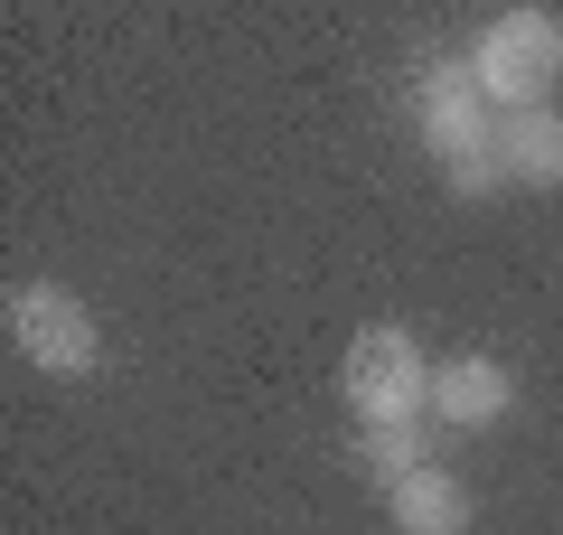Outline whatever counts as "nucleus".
Returning <instances> with one entry per match:
<instances>
[{"instance_id": "obj_3", "label": "nucleus", "mask_w": 563, "mask_h": 535, "mask_svg": "<svg viewBox=\"0 0 563 535\" xmlns=\"http://www.w3.org/2000/svg\"><path fill=\"white\" fill-rule=\"evenodd\" d=\"M339 404L366 423V433L432 414V357H422V338L404 329V319H366V329L347 338V357H339Z\"/></svg>"}, {"instance_id": "obj_2", "label": "nucleus", "mask_w": 563, "mask_h": 535, "mask_svg": "<svg viewBox=\"0 0 563 535\" xmlns=\"http://www.w3.org/2000/svg\"><path fill=\"white\" fill-rule=\"evenodd\" d=\"M470 76H479L488 113H544L563 85V20L554 10H498V20L470 39Z\"/></svg>"}, {"instance_id": "obj_6", "label": "nucleus", "mask_w": 563, "mask_h": 535, "mask_svg": "<svg viewBox=\"0 0 563 535\" xmlns=\"http://www.w3.org/2000/svg\"><path fill=\"white\" fill-rule=\"evenodd\" d=\"M385 516H395V535H470L479 507H470V489L432 460V470H413L404 489H385Z\"/></svg>"}, {"instance_id": "obj_1", "label": "nucleus", "mask_w": 563, "mask_h": 535, "mask_svg": "<svg viewBox=\"0 0 563 535\" xmlns=\"http://www.w3.org/2000/svg\"><path fill=\"white\" fill-rule=\"evenodd\" d=\"M413 113H422V151L442 160V178L461 188V198L507 188V170H498V113H488V95H479V76H470V57H432V66H422Z\"/></svg>"}, {"instance_id": "obj_7", "label": "nucleus", "mask_w": 563, "mask_h": 535, "mask_svg": "<svg viewBox=\"0 0 563 535\" xmlns=\"http://www.w3.org/2000/svg\"><path fill=\"white\" fill-rule=\"evenodd\" d=\"M498 170L517 178V188H563V103L498 122Z\"/></svg>"}, {"instance_id": "obj_4", "label": "nucleus", "mask_w": 563, "mask_h": 535, "mask_svg": "<svg viewBox=\"0 0 563 535\" xmlns=\"http://www.w3.org/2000/svg\"><path fill=\"white\" fill-rule=\"evenodd\" d=\"M0 319H10V348L29 367H47V376H95L103 367V329L66 282H10V310Z\"/></svg>"}, {"instance_id": "obj_8", "label": "nucleus", "mask_w": 563, "mask_h": 535, "mask_svg": "<svg viewBox=\"0 0 563 535\" xmlns=\"http://www.w3.org/2000/svg\"><path fill=\"white\" fill-rule=\"evenodd\" d=\"M357 460H366V479H376V489H404L413 470H432V451H422L413 423H385V433H366V441H357Z\"/></svg>"}, {"instance_id": "obj_5", "label": "nucleus", "mask_w": 563, "mask_h": 535, "mask_svg": "<svg viewBox=\"0 0 563 535\" xmlns=\"http://www.w3.org/2000/svg\"><path fill=\"white\" fill-rule=\"evenodd\" d=\"M507 404H517L507 357H488V348L432 357V423L442 433H488V423H507Z\"/></svg>"}]
</instances>
